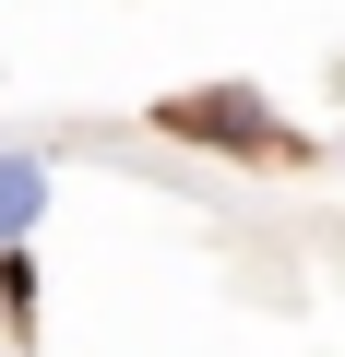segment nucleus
I'll use <instances>...</instances> for the list:
<instances>
[{"label":"nucleus","mask_w":345,"mask_h":357,"mask_svg":"<svg viewBox=\"0 0 345 357\" xmlns=\"http://www.w3.org/2000/svg\"><path fill=\"white\" fill-rule=\"evenodd\" d=\"M179 131H191V143H274V119H262L250 96H191Z\"/></svg>","instance_id":"1"},{"label":"nucleus","mask_w":345,"mask_h":357,"mask_svg":"<svg viewBox=\"0 0 345 357\" xmlns=\"http://www.w3.org/2000/svg\"><path fill=\"white\" fill-rule=\"evenodd\" d=\"M48 215V155H0V250Z\"/></svg>","instance_id":"2"}]
</instances>
